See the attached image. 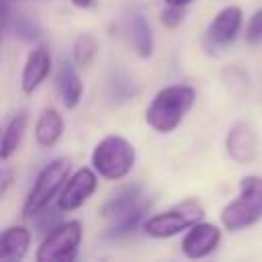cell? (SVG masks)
I'll use <instances>...</instances> for the list:
<instances>
[{
    "label": "cell",
    "instance_id": "7",
    "mask_svg": "<svg viewBox=\"0 0 262 262\" xmlns=\"http://www.w3.org/2000/svg\"><path fill=\"white\" fill-rule=\"evenodd\" d=\"M242 20H244V14H242L239 6L221 8L213 16V20L209 23V27L205 31V41H203L205 49L211 53V51L223 49L229 43H233V39L237 37L239 29H242Z\"/></svg>",
    "mask_w": 262,
    "mask_h": 262
},
{
    "label": "cell",
    "instance_id": "6",
    "mask_svg": "<svg viewBox=\"0 0 262 262\" xmlns=\"http://www.w3.org/2000/svg\"><path fill=\"white\" fill-rule=\"evenodd\" d=\"M82 242V223L80 221H63L55 225L49 233H45L41 246L37 248L35 258L39 262H53V260H74L78 246Z\"/></svg>",
    "mask_w": 262,
    "mask_h": 262
},
{
    "label": "cell",
    "instance_id": "11",
    "mask_svg": "<svg viewBox=\"0 0 262 262\" xmlns=\"http://www.w3.org/2000/svg\"><path fill=\"white\" fill-rule=\"evenodd\" d=\"M141 196H143V194H141V186H139V184H125V186L117 188V190L108 196V201L102 205L100 213H102L104 219L117 221V219L125 217L127 213L135 211L137 207H141V205L145 203Z\"/></svg>",
    "mask_w": 262,
    "mask_h": 262
},
{
    "label": "cell",
    "instance_id": "22",
    "mask_svg": "<svg viewBox=\"0 0 262 262\" xmlns=\"http://www.w3.org/2000/svg\"><path fill=\"white\" fill-rule=\"evenodd\" d=\"M182 14H184V6H168V8L162 12V23H164V27L174 29L176 25H180Z\"/></svg>",
    "mask_w": 262,
    "mask_h": 262
},
{
    "label": "cell",
    "instance_id": "17",
    "mask_svg": "<svg viewBox=\"0 0 262 262\" xmlns=\"http://www.w3.org/2000/svg\"><path fill=\"white\" fill-rule=\"evenodd\" d=\"M4 27H6V31H12L23 41H37L41 37L39 23L35 18L27 16V14H20V12H16L14 16H10L6 2H4Z\"/></svg>",
    "mask_w": 262,
    "mask_h": 262
},
{
    "label": "cell",
    "instance_id": "2",
    "mask_svg": "<svg viewBox=\"0 0 262 262\" xmlns=\"http://www.w3.org/2000/svg\"><path fill=\"white\" fill-rule=\"evenodd\" d=\"M262 219V178L244 176L239 180V194L221 209V223L229 231L246 229Z\"/></svg>",
    "mask_w": 262,
    "mask_h": 262
},
{
    "label": "cell",
    "instance_id": "8",
    "mask_svg": "<svg viewBox=\"0 0 262 262\" xmlns=\"http://www.w3.org/2000/svg\"><path fill=\"white\" fill-rule=\"evenodd\" d=\"M94 190H96V170L80 168L68 178L63 188L59 190L57 207L61 209V213L76 211L92 196Z\"/></svg>",
    "mask_w": 262,
    "mask_h": 262
},
{
    "label": "cell",
    "instance_id": "23",
    "mask_svg": "<svg viewBox=\"0 0 262 262\" xmlns=\"http://www.w3.org/2000/svg\"><path fill=\"white\" fill-rule=\"evenodd\" d=\"M8 182H10V170H4V174H2V188H0L2 194H4L6 188H8Z\"/></svg>",
    "mask_w": 262,
    "mask_h": 262
},
{
    "label": "cell",
    "instance_id": "4",
    "mask_svg": "<svg viewBox=\"0 0 262 262\" xmlns=\"http://www.w3.org/2000/svg\"><path fill=\"white\" fill-rule=\"evenodd\" d=\"M70 178V160L68 158H55L49 162L35 178V184L31 186L27 201L23 205L25 217H35L39 211H43L51 199L63 188L66 180Z\"/></svg>",
    "mask_w": 262,
    "mask_h": 262
},
{
    "label": "cell",
    "instance_id": "16",
    "mask_svg": "<svg viewBox=\"0 0 262 262\" xmlns=\"http://www.w3.org/2000/svg\"><path fill=\"white\" fill-rule=\"evenodd\" d=\"M27 131V111H16L10 121L6 123L4 127V133H2V145H0V158L2 162H6L20 145L23 141V135Z\"/></svg>",
    "mask_w": 262,
    "mask_h": 262
},
{
    "label": "cell",
    "instance_id": "13",
    "mask_svg": "<svg viewBox=\"0 0 262 262\" xmlns=\"http://www.w3.org/2000/svg\"><path fill=\"white\" fill-rule=\"evenodd\" d=\"M55 86H57V92H59V98H61L63 106L66 108H76L78 102L82 100L84 86H82V80H80L76 68L70 61H61V66L57 70Z\"/></svg>",
    "mask_w": 262,
    "mask_h": 262
},
{
    "label": "cell",
    "instance_id": "24",
    "mask_svg": "<svg viewBox=\"0 0 262 262\" xmlns=\"http://www.w3.org/2000/svg\"><path fill=\"white\" fill-rule=\"evenodd\" d=\"M168 6H188L192 0H164Z\"/></svg>",
    "mask_w": 262,
    "mask_h": 262
},
{
    "label": "cell",
    "instance_id": "26",
    "mask_svg": "<svg viewBox=\"0 0 262 262\" xmlns=\"http://www.w3.org/2000/svg\"><path fill=\"white\" fill-rule=\"evenodd\" d=\"M4 2H10V0H4Z\"/></svg>",
    "mask_w": 262,
    "mask_h": 262
},
{
    "label": "cell",
    "instance_id": "15",
    "mask_svg": "<svg viewBox=\"0 0 262 262\" xmlns=\"http://www.w3.org/2000/svg\"><path fill=\"white\" fill-rule=\"evenodd\" d=\"M63 133V119L55 108H43L37 125H35V139L41 147H51L59 141Z\"/></svg>",
    "mask_w": 262,
    "mask_h": 262
},
{
    "label": "cell",
    "instance_id": "18",
    "mask_svg": "<svg viewBox=\"0 0 262 262\" xmlns=\"http://www.w3.org/2000/svg\"><path fill=\"white\" fill-rule=\"evenodd\" d=\"M131 37H133V47H135V51H137L139 57H149L154 53L151 27H149V20L141 12H135L133 14V20H131Z\"/></svg>",
    "mask_w": 262,
    "mask_h": 262
},
{
    "label": "cell",
    "instance_id": "5",
    "mask_svg": "<svg viewBox=\"0 0 262 262\" xmlns=\"http://www.w3.org/2000/svg\"><path fill=\"white\" fill-rule=\"evenodd\" d=\"M205 217V209L196 199H184L182 203L174 205L172 209L158 213L154 217H149L147 221H143V231L151 237L164 239V237H172L188 227H192L194 223L203 221Z\"/></svg>",
    "mask_w": 262,
    "mask_h": 262
},
{
    "label": "cell",
    "instance_id": "14",
    "mask_svg": "<svg viewBox=\"0 0 262 262\" xmlns=\"http://www.w3.org/2000/svg\"><path fill=\"white\" fill-rule=\"evenodd\" d=\"M31 246V231L23 225L6 227L0 235V258L4 262L23 260Z\"/></svg>",
    "mask_w": 262,
    "mask_h": 262
},
{
    "label": "cell",
    "instance_id": "21",
    "mask_svg": "<svg viewBox=\"0 0 262 262\" xmlns=\"http://www.w3.org/2000/svg\"><path fill=\"white\" fill-rule=\"evenodd\" d=\"M246 43L248 45H260L262 43V8H258L246 25Z\"/></svg>",
    "mask_w": 262,
    "mask_h": 262
},
{
    "label": "cell",
    "instance_id": "10",
    "mask_svg": "<svg viewBox=\"0 0 262 262\" xmlns=\"http://www.w3.org/2000/svg\"><path fill=\"white\" fill-rule=\"evenodd\" d=\"M225 149H227V154H229V158L233 162L250 164L258 154V135H256V131L244 121L235 123L227 131Z\"/></svg>",
    "mask_w": 262,
    "mask_h": 262
},
{
    "label": "cell",
    "instance_id": "12",
    "mask_svg": "<svg viewBox=\"0 0 262 262\" xmlns=\"http://www.w3.org/2000/svg\"><path fill=\"white\" fill-rule=\"evenodd\" d=\"M49 72H51V55L45 49H33L27 55V61H25L23 74H20L23 92H27V94L35 92L45 82Z\"/></svg>",
    "mask_w": 262,
    "mask_h": 262
},
{
    "label": "cell",
    "instance_id": "9",
    "mask_svg": "<svg viewBox=\"0 0 262 262\" xmlns=\"http://www.w3.org/2000/svg\"><path fill=\"white\" fill-rule=\"evenodd\" d=\"M219 242H221L219 227L207 221H199L192 227H188L180 248H182V254L188 258H205L219 246Z\"/></svg>",
    "mask_w": 262,
    "mask_h": 262
},
{
    "label": "cell",
    "instance_id": "19",
    "mask_svg": "<svg viewBox=\"0 0 262 262\" xmlns=\"http://www.w3.org/2000/svg\"><path fill=\"white\" fill-rule=\"evenodd\" d=\"M147 209H149V201H145L141 207H137L135 211L127 213L125 217H121V219H117V221H111V227H108L106 235L117 239V237H125V235L133 233V231L137 229V225L141 223V219H143V215H145Z\"/></svg>",
    "mask_w": 262,
    "mask_h": 262
},
{
    "label": "cell",
    "instance_id": "1",
    "mask_svg": "<svg viewBox=\"0 0 262 262\" xmlns=\"http://www.w3.org/2000/svg\"><path fill=\"white\" fill-rule=\"evenodd\" d=\"M196 92L188 84H172L162 88L145 108V123L158 133L174 131L192 108Z\"/></svg>",
    "mask_w": 262,
    "mask_h": 262
},
{
    "label": "cell",
    "instance_id": "3",
    "mask_svg": "<svg viewBox=\"0 0 262 262\" xmlns=\"http://www.w3.org/2000/svg\"><path fill=\"white\" fill-rule=\"evenodd\" d=\"M90 162L98 176L106 180H121L135 164V147L121 135H106L94 145Z\"/></svg>",
    "mask_w": 262,
    "mask_h": 262
},
{
    "label": "cell",
    "instance_id": "25",
    "mask_svg": "<svg viewBox=\"0 0 262 262\" xmlns=\"http://www.w3.org/2000/svg\"><path fill=\"white\" fill-rule=\"evenodd\" d=\"M92 2H94V0H72V4L78 6V8H88Z\"/></svg>",
    "mask_w": 262,
    "mask_h": 262
},
{
    "label": "cell",
    "instance_id": "20",
    "mask_svg": "<svg viewBox=\"0 0 262 262\" xmlns=\"http://www.w3.org/2000/svg\"><path fill=\"white\" fill-rule=\"evenodd\" d=\"M96 49H98V43L90 33L78 35L76 41H74V61H76V66L88 68L96 57Z\"/></svg>",
    "mask_w": 262,
    "mask_h": 262
}]
</instances>
